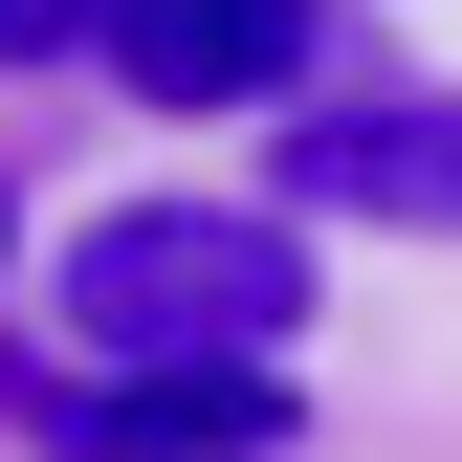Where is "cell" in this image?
Masks as SVG:
<instances>
[{
  "label": "cell",
  "instance_id": "1",
  "mask_svg": "<svg viewBox=\"0 0 462 462\" xmlns=\"http://www.w3.org/2000/svg\"><path fill=\"white\" fill-rule=\"evenodd\" d=\"M67 374H243V353H309V220L286 199H88L67 264Z\"/></svg>",
  "mask_w": 462,
  "mask_h": 462
},
{
  "label": "cell",
  "instance_id": "2",
  "mask_svg": "<svg viewBox=\"0 0 462 462\" xmlns=\"http://www.w3.org/2000/svg\"><path fill=\"white\" fill-rule=\"evenodd\" d=\"M264 199H286V220H396V243H462V88H353V110H286Z\"/></svg>",
  "mask_w": 462,
  "mask_h": 462
},
{
  "label": "cell",
  "instance_id": "3",
  "mask_svg": "<svg viewBox=\"0 0 462 462\" xmlns=\"http://www.w3.org/2000/svg\"><path fill=\"white\" fill-rule=\"evenodd\" d=\"M133 110H309V67H330V0H110V44H88Z\"/></svg>",
  "mask_w": 462,
  "mask_h": 462
},
{
  "label": "cell",
  "instance_id": "4",
  "mask_svg": "<svg viewBox=\"0 0 462 462\" xmlns=\"http://www.w3.org/2000/svg\"><path fill=\"white\" fill-rule=\"evenodd\" d=\"M44 462H286V353H243V374H67Z\"/></svg>",
  "mask_w": 462,
  "mask_h": 462
},
{
  "label": "cell",
  "instance_id": "5",
  "mask_svg": "<svg viewBox=\"0 0 462 462\" xmlns=\"http://www.w3.org/2000/svg\"><path fill=\"white\" fill-rule=\"evenodd\" d=\"M67 44H110V0H0V67H67Z\"/></svg>",
  "mask_w": 462,
  "mask_h": 462
},
{
  "label": "cell",
  "instance_id": "6",
  "mask_svg": "<svg viewBox=\"0 0 462 462\" xmlns=\"http://www.w3.org/2000/svg\"><path fill=\"white\" fill-rule=\"evenodd\" d=\"M0 286H23V220H0Z\"/></svg>",
  "mask_w": 462,
  "mask_h": 462
}]
</instances>
